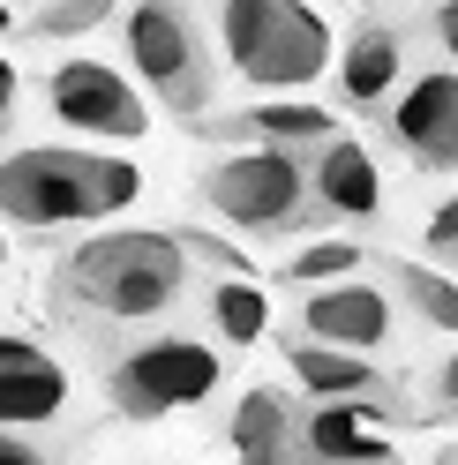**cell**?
Segmentation results:
<instances>
[{"label": "cell", "mask_w": 458, "mask_h": 465, "mask_svg": "<svg viewBox=\"0 0 458 465\" xmlns=\"http://www.w3.org/2000/svg\"><path fill=\"white\" fill-rule=\"evenodd\" d=\"M143 195V173L128 158L105 151H68V143H38V151L0 158V225H98L113 211H128Z\"/></svg>", "instance_id": "cell-1"}, {"label": "cell", "mask_w": 458, "mask_h": 465, "mask_svg": "<svg viewBox=\"0 0 458 465\" xmlns=\"http://www.w3.org/2000/svg\"><path fill=\"white\" fill-rule=\"evenodd\" d=\"M61 293L105 323H151L188 293V248L174 232H98L61 263Z\"/></svg>", "instance_id": "cell-2"}, {"label": "cell", "mask_w": 458, "mask_h": 465, "mask_svg": "<svg viewBox=\"0 0 458 465\" xmlns=\"http://www.w3.org/2000/svg\"><path fill=\"white\" fill-rule=\"evenodd\" d=\"M218 45L234 61V75H248L255 91H308L338 61L331 23L316 8H285V0H225Z\"/></svg>", "instance_id": "cell-3"}, {"label": "cell", "mask_w": 458, "mask_h": 465, "mask_svg": "<svg viewBox=\"0 0 458 465\" xmlns=\"http://www.w3.org/2000/svg\"><path fill=\"white\" fill-rule=\"evenodd\" d=\"M225 383V361L204 338H143L113 361V405L128 420H158V413H188Z\"/></svg>", "instance_id": "cell-4"}, {"label": "cell", "mask_w": 458, "mask_h": 465, "mask_svg": "<svg viewBox=\"0 0 458 465\" xmlns=\"http://www.w3.org/2000/svg\"><path fill=\"white\" fill-rule=\"evenodd\" d=\"M121 45L143 68V83L174 105V113H204L211 105V38L188 8H128L121 15Z\"/></svg>", "instance_id": "cell-5"}, {"label": "cell", "mask_w": 458, "mask_h": 465, "mask_svg": "<svg viewBox=\"0 0 458 465\" xmlns=\"http://www.w3.org/2000/svg\"><path fill=\"white\" fill-rule=\"evenodd\" d=\"M204 203L218 218H234L241 232H278L301 218L308 203V165L294 151H241V158H218L204 173Z\"/></svg>", "instance_id": "cell-6"}, {"label": "cell", "mask_w": 458, "mask_h": 465, "mask_svg": "<svg viewBox=\"0 0 458 465\" xmlns=\"http://www.w3.org/2000/svg\"><path fill=\"white\" fill-rule=\"evenodd\" d=\"M45 105H53V121H61V128L105 135V143H128V135H143V128H151V113H143V91H135L121 68L91 61V53H75V61H61V68H53Z\"/></svg>", "instance_id": "cell-7"}, {"label": "cell", "mask_w": 458, "mask_h": 465, "mask_svg": "<svg viewBox=\"0 0 458 465\" xmlns=\"http://www.w3.org/2000/svg\"><path fill=\"white\" fill-rule=\"evenodd\" d=\"M391 143L413 165H458V68H428L391 98Z\"/></svg>", "instance_id": "cell-8"}, {"label": "cell", "mask_w": 458, "mask_h": 465, "mask_svg": "<svg viewBox=\"0 0 458 465\" xmlns=\"http://www.w3.org/2000/svg\"><path fill=\"white\" fill-rule=\"evenodd\" d=\"M68 413V368L38 338H0V435H31Z\"/></svg>", "instance_id": "cell-9"}, {"label": "cell", "mask_w": 458, "mask_h": 465, "mask_svg": "<svg viewBox=\"0 0 458 465\" xmlns=\"http://www.w3.org/2000/svg\"><path fill=\"white\" fill-rule=\"evenodd\" d=\"M301 450H308V465H398L391 458V413L376 398L316 405L301 420Z\"/></svg>", "instance_id": "cell-10"}, {"label": "cell", "mask_w": 458, "mask_h": 465, "mask_svg": "<svg viewBox=\"0 0 458 465\" xmlns=\"http://www.w3.org/2000/svg\"><path fill=\"white\" fill-rule=\"evenodd\" d=\"M391 301L376 293V285H324V293H308L301 308V331L316 345H338V353H376V345H391Z\"/></svg>", "instance_id": "cell-11"}, {"label": "cell", "mask_w": 458, "mask_h": 465, "mask_svg": "<svg viewBox=\"0 0 458 465\" xmlns=\"http://www.w3.org/2000/svg\"><path fill=\"white\" fill-rule=\"evenodd\" d=\"M211 135H241L255 151H331L338 143V121L308 98H278V105H248V113H225Z\"/></svg>", "instance_id": "cell-12"}, {"label": "cell", "mask_w": 458, "mask_h": 465, "mask_svg": "<svg viewBox=\"0 0 458 465\" xmlns=\"http://www.w3.org/2000/svg\"><path fill=\"white\" fill-rule=\"evenodd\" d=\"M308 195H316L331 218H376L383 211V173L353 135H338L331 151L308 158Z\"/></svg>", "instance_id": "cell-13"}, {"label": "cell", "mask_w": 458, "mask_h": 465, "mask_svg": "<svg viewBox=\"0 0 458 465\" xmlns=\"http://www.w3.org/2000/svg\"><path fill=\"white\" fill-rule=\"evenodd\" d=\"M398 75H406V38L391 31V23H361L338 53V91L346 105H383L398 91Z\"/></svg>", "instance_id": "cell-14"}, {"label": "cell", "mask_w": 458, "mask_h": 465, "mask_svg": "<svg viewBox=\"0 0 458 465\" xmlns=\"http://www.w3.org/2000/svg\"><path fill=\"white\" fill-rule=\"evenodd\" d=\"M234 450H241V465H308L294 405H285L278 391H248L234 405Z\"/></svg>", "instance_id": "cell-15"}, {"label": "cell", "mask_w": 458, "mask_h": 465, "mask_svg": "<svg viewBox=\"0 0 458 465\" xmlns=\"http://www.w3.org/2000/svg\"><path fill=\"white\" fill-rule=\"evenodd\" d=\"M285 368L301 375V391H316V405H346V398H368V391H376L368 353H338V345H316V338H294Z\"/></svg>", "instance_id": "cell-16"}, {"label": "cell", "mask_w": 458, "mask_h": 465, "mask_svg": "<svg viewBox=\"0 0 458 465\" xmlns=\"http://www.w3.org/2000/svg\"><path fill=\"white\" fill-rule=\"evenodd\" d=\"M204 308H211V323H218L225 345H255V338L271 331V293L255 278H218L211 293H204Z\"/></svg>", "instance_id": "cell-17"}, {"label": "cell", "mask_w": 458, "mask_h": 465, "mask_svg": "<svg viewBox=\"0 0 458 465\" xmlns=\"http://www.w3.org/2000/svg\"><path fill=\"white\" fill-rule=\"evenodd\" d=\"M398 285H406V301H413L436 331L458 338V278H436L428 263H406V271H398Z\"/></svg>", "instance_id": "cell-18"}, {"label": "cell", "mask_w": 458, "mask_h": 465, "mask_svg": "<svg viewBox=\"0 0 458 465\" xmlns=\"http://www.w3.org/2000/svg\"><path fill=\"white\" fill-rule=\"evenodd\" d=\"M353 263H361L353 241H316V248L294 255V278H301V285H331V278H346Z\"/></svg>", "instance_id": "cell-19"}, {"label": "cell", "mask_w": 458, "mask_h": 465, "mask_svg": "<svg viewBox=\"0 0 458 465\" xmlns=\"http://www.w3.org/2000/svg\"><path fill=\"white\" fill-rule=\"evenodd\" d=\"M98 23H105V8H53V15H38V31L61 38V31H98Z\"/></svg>", "instance_id": "cell-20"}, {"label": "cell", "mask_w": 458, "mask_h": 465, "mask_svg": "<svg viewBox=\"0 0 458 465\" xmlns=\"http://www.w3.org/2000/svg\"><path fill=\"white\" fill-rule=\"evenodd\" d=\"M428 248H436V255H458V195L428 218Z\"/></svg>", "instance_id": "cell-21"}, {"label": "cell", "mask_w": 458, "mask_h": 465, "mask_svg": "<svg viewBox=\"0 0 458 465\" xmlns=\"http://www.w3.org/2000/svg\"><path fill=\"white\" fill-rule=\"evenodd\" d=\"M428 405H436V413H443V405H458V353L436 361V375H428Z\"/></svg>", "instance_id": "cell-22"}, {"label": "cell", "mask_w": 458, "mask_h": 465, "mask_svg": "<svg viewBox=\"0 0 458 465\" xmlns=\"http://www.w3.org/2000/svg\"><path fill=\"white\" fill-rule=\"evenodd\" d=\"M0 465H45V450L31 435H0Z\"/></svg>", "instance_id": "cell-23"}, {"label": "cell", "mask_w": 458, "mask_h": 465, "mask_svg": "<svg viewBox=\"0 0 458 465\" xmlns=\"http://www.w3.org/2000/svg\"><path fill=\"white\" fill-rule=\"evenodd\" d=\"M428 31H436V45L458 61V8H436V15H428Z\"/></svg>", "instance_id": "cell-24"}, {"label": "cell", "mask_w": 458, "mask_h": 465, "mask_svg": "<svg viewBox=\"0 0 458 465\" xmlns=\"http://www.w3.org/2000/svg\"><path fill=\"white\" fill-rule=\"evenodd\" d=\"M8 113H15V61L0 53V121H8Z\"/></svg>", "instance_id": "cell-25"}, {"label": "cell", "mask_w": 458, "mask_h": 465, "mask_svg": "<svg viewBox=\"0 0 458 465\" xmlns=\"http://www.w3.org/2000/svg\"><path fill=\"white\" fill-rule=\"evenodd\" d=\"M436 465H458V435H451V443H443V450H436Z\"/></svg>", "instance_id": "cell-26"}, {"label": "cell", "mask_w": 458, "mask_h": 465, "mask_svg": "<svg viewBox=\"0 0 458 465\" xmlns=\"http://www.w3.org/2000/svg\"><path fill=\"white\" fill-rule=\"evenodd\" d=\"M8 31H15V8H0V38H8Z\"/></svg>", "instance_id": "cell-27"}, {"label": "cell", "mask_w": 458, "mask_h": 465, "mask_svg": "<svg viewBox=\"0 0 458 465\" xmlns=\"http://www.w3.org/2000/svg\"><path fill=\"white\" fill-rule=\"evenodd\" d=\"M0 255H8V232H0Z\"/></svg>", "instance_id": "cell-28"}, {"label": "cell", "mask_w": 458, "mask_h": 465, "mask_svg": "<svg viewBox=\"0 0 458 465\" xmlns=\"http://www.w3.org/2000/svg\"><path fill=\"white\" fill-rule=\"evenodd\" d=\"M451 263H458V255H451Z\"/></svg>", "instance_id": "cell-29"}]
</instances>
